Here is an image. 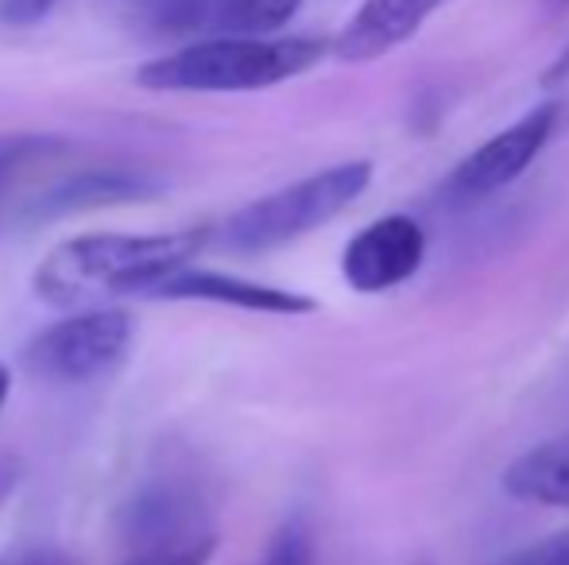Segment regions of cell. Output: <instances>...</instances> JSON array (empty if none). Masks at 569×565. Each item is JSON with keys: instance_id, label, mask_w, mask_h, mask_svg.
I'll return each instance as SVG.
<instances>
[{"instance_id": "16", "label": "cell", "mask_w": 569, "mask_h": 565, "mask_svg": "<svg viewBox=\"0 0 569 565\" xmlns=\"http://www.w3.org/2000/svg\"><path fill=\"white\" fill-rule=\"evenodd\" d=\"M59 0H0V20L8 28H31V23L43 20Z\"/></svg>"}, {"instance_id": "15", "label": "cell", "mask_w": 569, "mask_h": 565, "mask_svg": "<svg viewBox=\"0 0 569 565\" xmlns=\"http://www.w3.org/2000/svg\"><path fill=\"white\" fill-rule=\"evenodd\" d=\"M500 565H569V531H558V535L542 538V543L523 546Z\"/></svg>"}, {"instance_id": "6", "label": "cell", "mask_w": 569, "mask_h": 565, "mask_svg": "<svg viewBox=\"0 0 569 565\" xmlns=\"http://www.w3.org/2000/svg\"><path fill=\"white\" fill-rule=\"evenodd\" d=\"M427 260V233L407 213H388V218L365 225L341 256V275L352 291L383 294L391 286L407 283Z\"/></svg>"}, {"instance_id": "4", "label": "cell", "mask_w": 569, "mask_h": 565, "mask_svg": "<svg viewBox=\"0 0 569 565\" xmlns=\"http://www.w3.org/2000/svg\"><path fill=\"white\" fill-rule=\"evenodd\" d=\"M136 322L120 306H90L39 330L23 345V369L47 384H93L128 361Z\"/></svg>"}, {"instance_id": "18", "label": "cell", "mask_w": 569, "mask_h": 565, "mask_svg": "<svg viewBox=\"0 0 569 565\" xmlns=\"http://www.w3.org/2000/svg\"><path fill=\"white\" fill-rule=\"evenodd\" d=\"M8 392H12V369L0 361V411H4V403H8Z\"/></svg>"}, {"instance_id": "11", "label": "cell", "mask_w": 569, "mask_h": 565, "mask_svg": "<svg viewBox=\"0 0 569 565\" xmlns=\"http://www.w3.org/2000/svg\"><path fill=\"white\" fill-rule=\"evenodd\" d=\"M302 0H213L210 23L226 36H271L291 16Z\"/></svg>"}, {"instance_id": "8", "label": "cell", "mask_w": 569, "mask_h": 565, "mask_svg": "<svg viewBox=\"0 0 569 565\" xmlns=\"http://www.w3.org/2000/svg\"><path fill=\"white\" fill-rule=\"evenodd\" d=\"M446 0H365L341 36L333 39V54L341 62H376L415 36Z\"/></svg>"}, {"instance_id": "12", "label": "cell", "mask_w": 569, "mask_h": 565, "mask_svg": "<svg viewBox=\"0 0 569 565\" xmlns=\"http://www.w3.org/2000/svg\"><path fill=\"white\" fill-rule=\"evenodd\" d=\"M260 565H315V538H310L307 519H287L271 535Z\"/></svg>"}, {"instance_id": "9", "label": "cell", "mask_w": 569, "mask_h": 565, "mask_svg": "<svg viewBox=\"0 0 569 565\" xmlns=\"http://www.w3.org/2000/svg\"><path fill=\"white\" fill-rule=\"evenodd\" d=\"M503 492L519 504L566 507L569 512V434L531 445L500 476Z\"/></svg>"}, {"instance_id": "1", "label": "cell", "mask_w": 569, "mask_h": 565, "mask_svg": "<svg viewBox=\"0 0 569 565\" xmlns=\"http://www.w3.org/2000/svg\"><path fill=\"white\" fill-rule=\"evenodd\" d=\"M213 241L210 225L171 233H86L54 244L36 268V294L51 306H86L117 294H156Z\"/></svg>"}, {"instance_id": "10", "label": "cell", "mask_w": 569, "mask_h": 565, "mask_svg": "<svg viewBox=\"0 0 569 565\" xmlns=\"http://www.w3.org/2000/svg\"><path fill=\"white\" fill-rule=\"evenodd\" d=\"M159 190L156 179L132 171H90L78 179L54 186L39 202V218H62V213L98 210V205H120V202H143Z\"/></svg>"}, {"instance_id": "13", "label": "cell", "mask_w": 569, "mask_h": 565, "mask_svg": "<svg viewBox=\"0 0 569 565\" xmlns=\"http://www.w3.org/2000/svg\"><path fill=\"white\" fill-rule=\"evenodd\" d=\"M213 0H151V20L163 31H194L210 23Z\"/></svg>"}, {"instance_id": "17", "label": "cell", "mask_w": 569, "mask_h": 565, "mask_svg": "<svg viewBox=\"0 0 569 565\" xmlns=\"http://www.w3.org/2000/svg\"><path fill=\"white\" fill-rule=\"evenodd\" d=\"M542 85H547V90H562V85H569V47L550 62V70L542 74Z\"/></svg>"}, {"instance_id": "7", "label": "cell", "mask_w": 569, "mask_h": 565, "mask_svg": "<svg viewBox=\"0 0 569 565\" xmlns=\"http://www.w3.org/2000/svg\"><path fill=\"white\" fill-rule=\"evenodd\" d=\"M151 299L159 302H213V306L248 310V314H271V317H302L315 314L318 302L299 291H283V286H268L256 280H240L229 272H202V268H187V272L171 275Z\"/></svg>"}, {"instance_id": "19", "label": "cell", "mask_w": 569, "mask_h": 565, "mask_svg": "<svg viewBox=\"0 0 569 565\" xmlns=\"http://www.w3.org/2000/svg\"><path fill=\"white\" fill-rule=\"evenodd\" d=\"M20 565H62L59 554H31V558H23Z\"/></svg>"}, {"instance_id": "14", "label": "cell", "mask_w": 569, "mask_h": 565, "mask_svg": "<svg viewBox=\"0 0 569 565\" xmlns=\"http://www.w3.org/2000/svg\"><path fill=\"white\" fill-rule=\"evenodd\" d=\"M218 551V538L213 535H194V538H182L179 546H163V551L148 554L140 565H206Z\"/></svg>"}, {"instance_id": "3", "label": "cell", "mask_w": 569, "mask_h": 565, "mask_svg": "<svg viewBox=\"0 0 569 565\" xmlns=\"http://www.w3.org/2000/svg\"><path fill=\"white\" fill-rule=\"evenodd\" d=\"M368 182H372V163L368 159L333 163L326 171L307 174V179L291 182V186L271 190V194L240 205L218 229V236L237 256H263V252L287 249V244L310 236L315 229L330 225L338 213H345L365 194Z\"/></svg>"}, {"instance_id": "5", "label": "cell", "mask_w": 569, "mask_h": 565, "mask_svg": "<svg viewBox=\"0 0 569 565\" xmlns=\"http://www.w3.org/2000/svg\"><path fill=\"white\" fill-rule=\"evenodd\" d=\"M558 113H562V109L550 101V105H539L527 117H519L511 129L485 140L472 155H465L461 163L453 167L450 182H446V194H450L453 202H480V198H492L496 190L511 186V182L539 159V151L547 148L550 137H555Z\"/></svg>"}, {"instance_id": "2", "label": "cell", "mask_w": 569, "mask_h": 565, "mask_svg": "<svg viewBox=\"0 0 569 565\" xmlns=\"http://www.w3.org/2000/svg\"><path fill=\"white\" fill-rule=\"evenodd\" d=\"M322 39L307 36H218L151 59L136 70V85L156 93H252L315 70L326 59Z\"/></svg>"}]
</instances>
